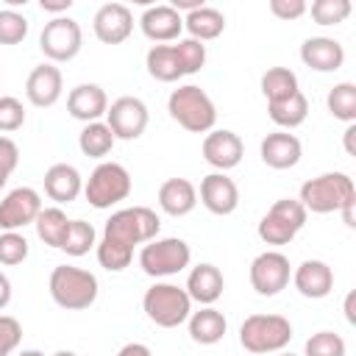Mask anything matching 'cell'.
I'll return each mask as SVG.
<instances>
[{"label":"cell","mask_w":356,"mask_h":356,"mask_svg":"<svg viewBox=\"0 0 356 356\" xmlns=\"http://www.w3.org/2000/svg\"><path fill=\"white\" fill-rule=\"evenodd\" d=\"M28 259V239L19 231H3L0 234V264H22Z\"/></svg>","instance_id":"cell-39"},{"label":"cell","mask_w":356,"mask_h":356,"mask_svg":"<svg viewBox=\"0 0 356 356\" xmlns=\"http://www.w3.org/2000/svg\"><path fill=\"white\" fill-rule=\"evenodd\" d=\"M159 206L170 217H184L197 206V189L186 178H167L159 186Z\"/></svg>","instance_id":"cell-25"},{"label":"cell","mask_w":356,"mask_h":356,"mask_svg":"<svg viewBox=\"0 0 356 356\" xmlns=\"http://www.w3.org/2000/svg\"><path fill=\"white\" fill-rule=\"evenodd\" d=\"M47 289H50V298L67 312L89 309L97 300V278H95V273L72 267V264L53 267Z\"/></svg>","instance_id":"cell-4"},{"label":"cell","mask_w":356,"mask_h":356,"mask_svg":"<svg viewBox=\"0 0 356 356\" xmlns=\"http://www.w3.org/2000/svg\"><path fill=\"white\" fill-rule=\"evenodd\" d=\"M259 153H261V161L267 167H273V170H292L300 161V156H303V145L289 131H273V134H267L261 139Z\"/></svg>","instance_id":"cell-18"},{"label":"cell","mask_w":356,"mask_h":356,"mask_svg":"<svg viewBox=\"0 0 356 356\" xmlns=\"http://www.w3.org/2000/svg\"><path fill=\"white\" fill-rule=\"evenodd\" d=\"M300 61L314 72H334L345 64V47L331 36H312L300 44Z\"/></svg>","instance_id":"cell-20"},{"label":"cell","mask_w":356,"mask_h":356,"mask_svg":"<svg viewBox=\"0 0 356 356\" xmlns=\"http://www.w3.org/2000/svg\"><path fill=\"white\" fill-rule=\"evenodd\" d=\"M11 303V281L6 273H0V309H6Z\"/></svg>","instance_id":"cell-46"},{"label":"cell","mask_w":356,"mask_h":356,"mask_svg":"<svg viewBox=\"0 0 356 356\" xmlns=\"http://www.w3.org/2000/svg\"><path fill=\"white\" fill-rule=\"evenodd\" d=\"M184 289H186L189 300H197L200 306H211L214 300H220V295H222V289H225V278H222L220 267L203 261V264L192 267V273H189Z\"/></svg>","instance_id":"cell-23"},{"label":"cell","mask_w":356,"mask_h":356,"mask_svg":"<svg viewBox=\"0 0 356 356\" xmlns=\"http://www.w3.org/2000/svg\"><path fill=\"white\" fill-rule=\"evenodd\" d=\"M67 111L81 122H97L108 111V97L97 83H78L67 95Z\"/></svg>","instance_id":"cell-22"},{"label":"cell","mask_w":356,"mask_h":356,"mask_svg":"<svg viewBox=\"0 0 356 356\" xmlns=\"http://www.w3.org/2000/svg\"><path fill=\"white\" fill-rule=\"evenodd\" d=\"M278 356H295V353H278Z\"/></svg>","instance_id":"cell-53"},{"label":"cell","mask_w":356,"mask_h":356,"mask_svg":"<svg viewBox=\"0 0 356 356\" xmlns=\"http://www.w3.org/2000/svg\"><path fill=\"white\" fill-rule=\"evenodd\" d=\"M292 339V323L284 314H250L239 325V342L248 353H278Z\"/></svg>","instance_id":"cell-5"},{"label":"cell","mask_w":356,"mask_h":356,"mask_svg":"<svg viewBox=\"0 0 356 356\" xmlns=\"http://www.w3.org/2000/svg\"><path fill=\"white\" fill-rule=\"evenodd\" d=\"M245 156V145L239 139V134L228 131V128H217V131H209L206 139H203V159L217 170V172H225V170H234Z\"/></svg>","instance_id":"cell-14"},{"label":"cell","mask_w":356,"mask_h":356,"mask_svg":"<svg viewBox=\"0 0 356 356\" xmlns=\"http://www.w3.org/2000/svg\"><path fill=\"white\" fill-rule=\"evenodd\" d=\"M147 120H150L147 106L139 97H131V95L117 97L106 111V125L111 128L114 139H125V142L139 139L147 128Z\"/></svg>","instance_id":"cell-12"},{"label":"cell","mask_w":356,"mask_h":356,"mask_svg":"<svg viewBox=\"0 0 356 356\" xmlns=\"http://www.w3.org/2000/svg\"><path fill=\"white\" fill-rule=\"evenodd\" d=\"M33 225H36V236H39L44 245L61 250V242H64V236H67V225H70V220H67V214H64L58 206L42 209Z\"/></svg>","instance_id":"cell-31"},{"label":"cell","mask_w":356,"mask_h":356,"mask_svg":"<svg viewBox=\"0 0 356 356\" xmlns=\"http://www.w3.org/2000/svg\"><path fill=\"white\" fill-rule=\"evenodd\" d=\"M353 136H356V125H348V128H345V153H348V156L356 153V150H353Z\"/></svg>","instance_id":"cell-47"},{"label":"cell","mask_w":356,"mask_h":356,"mask_svg":"<svg viewBox=\"0 0 356 356\" xmlns=\"http://www.w3.org/2000/svg\"><path fill=\"white\" fill-rule=\"evenodd\" d=\"M61 89H64V78H61V70L56 64H39L31 70L28 81H25V97L36 106V108H50L58 103L61 97Z\"/></svg>","instance_id":"cell-16"},{"label":"cell","mask_w":356,"mask_h":356,"mask_svg":"<svg viewBox=\"0 0 356 356\" xmlns=\"http://www.w3.org/2000/svg\"><path fill=\"white\" fill-rule=\"evenodd\" d=\"M145 67H147L150 78H156V81H161V83H172V81H178V78H184L172 44H153V47L147 50V56H145Z\"/></svg>","instance_id":"cell-29"},{"label":"cell","mask_w":356,"mask_h":356,"mask_svg":"<svg viewBox=\"0 0 356 356\" xmlns=\"http://www.w3.org/2000/svg\"><path fill=\"white\" fill-rule=\"evenodd\" d=\"M114 134H111V128L106 125V122H86L83 125V131L78 134V147H81V153L83 156H89V159H103V156H108L111 153V147H114Z\"/></svg>","instance_id":"cell-30"},{"label":"cell","mask_w":356,"mask_h":356,"mask_svg":"<svg viewBox=\"0 0 356 356\" xmlns=\"http://www.w3.org/2000/svg\"><path fill=\"white\" fill-rule=\"evenodd\" d=\"M186 323H189V337L197 345H217L228 331V320L222 317V312H217L211 306H203L200 312H192Z\"/></svg>","instance_id":"cell-26"},{"label":"cell","mask_w":356,"mask_h":356,"mask_svg":"<svg viewBox=\"0 0 356 356\" xmlns=\"http://www.w3.org/2000/svg\"><path fill=\"white\" fill-rule=\"evenodd\" d=\"M200 203L217 217L234 214L239 206V189L234 178H228L225 172H209L200 181Z\"/></svg>","instance_id":"cell-17"},{"label":"cell","mask_w":356,"mask_h":356,"mask_svg":"<svg viewBox=\"0 0 356 356\" xmlns=\"http://www.w3.org/2000/svg\"><path fill=\"white\" fill-rule=\"evenodd\" d=\"M184 28L189 31V39L209 42V39H217L225 31V17H222V11H217L211 6H200L197 11L184 17Z\"/></svg>","instance_id":"cell-28"},{"label":"cell","mask_w":356,"mask_h":356,"mask_svg":"<svg viewBox=\"0 0 356 356\" xmlns=\"http://www.w3.org/2000/svg\"><path fill=\"white\" fill-rule=\"evenodd\" d=\"M295 92H298V75L289 67H270L261 75V95L267 97V103L284 100Z\"/></svg>","instance_id":"cell-33"},{"label":"cell","mask_w":356,"mask_h":356,"mask_svg":"<svg viewBox=\"0 0 356 356\" xmlns=\"http://www.w3.org/2000/svg\"><path fill=\"white\" fill-rule=\"evenodd\" d=\"M50 356H78V353H72V350H56V353H50Z\"/></svg>","instance_id":"cell-51"},{"label":"cell","mask_w":356,"mask_h":356,"mask_svg":"<svg viewBox=\"0 0 356 356\" xmlns=\"http://www.w3.org/2000/svg\"><path fill=\"white\" fill-rule=\"evenodd\" d=\"M345 353H348V345L334 331H317L303 345V356H345Z\"/></svg>","instance_id":"cell-35"},{"label":"cell","mask_w":356,"mask_h":356,"mask_svg":"<svg viewBox=\"0 0 356 356\" xmlns=\"http://www.w3.org/2000/svg\"><path fill=\"white\" fill-rule=\"evenodd\" d=\"M292 284L303 298L320 300V298L331 295V289H334V270L320 259H306L295 267Z\"/></svg>","instance_id":"cell-19"},{"label":"cell","mask_w":356,"mask_h":356,"mask_svg":"<svg viewBox=\"0 0 356 356\" xmlns=\"http://www.w3.org/2000/svg\"><path fill=\"white\" fill-rule=\"evenodd\" d=\"M167 111L181 128L192 134H209L214 131V122H217V108L211 97L195 83L172 89L167 97Z\"/></svg>","instance_id":"cell-3"},{"label":"cell","mask_w":356,"mask_h":356,"mask_svg":"<svg viewBox=\"0 0 356 356\" xmlns=\"http://www.w3.org/2000/svg\"><path fill=\"white\" fill-rule=\"evenodd\" d=\"M17 164H19V147H17V142L8 139V136H0V175L8 178L17 170Z\"/></svg>","instance_id":"cell-43"},{"label":"cell","mask_w":356,"mask_h":356,"mask_svg":"<svg viewBox=\"0 0 356 356\" xmlns=\"http://www.w3.org/2000/svg\"><path fill=\"white\" fill-rule=\"evenodd\" d=\"M353 298H356L353 292L345 298V317H348V323H356V314H353Z\"/></svg>","instance_id":"cell-49"},{"label":"cell","mask_w":356,"mask_h":356,"mask_svg":"<svg viewBox=\"0 0 356 356\" xmlns=\"http://www.w3.org/2000/svg\"><path fill=\"white\" fill-rule=\"evenodd\" d=\"M142 309H145L147 320L156 323L159 328H178L181 323L189 320L192 300H189L186 289L178 284H153L150 289H145Z\"/></svg>","instance_id":"cell-6"},{"label":"cell","mask_w":356,"mask_h":356,"mask_svg":"<svg viewBox=\"0 0 356 356\" xmlns=\"http://www.w3.org/2000/svg\"><path fill=\"white\" fill-rule=\"evenodd\" d=\"M139 28L150 42H172L184 31V17L172 6H150L139 17Z\"/></svg>","instance_id":"cell-21"},{"label":"cell","mask_w":356,"mask_h":356,"mask_svg":"<svg viewBox=\"0 0 356 356\" xmlns=\"http://www.w3.org/2000/svg\"><path fill=\"white\" fill-rule=\"evenodd\" d=\"M42 197L31 186H17L0 200V228L3 231H19L31 222H36L42 211Z\"/></svg>","instance_id":"cell-13"},{"label":"cell","mask_w":356,"mask_h":356,"mask_svg":"<svg viewBox=\"0 0 356 356\" xmlns=\"http://www.w3.org/2000/svg\"><path fill=\"white\" fill-rule=\"evenodd\" d=\"M350 0H314L312 3V19L317 25H339L350 14Z\"/></svg>","instance_id":"cell-37"},{"label":"cell","mask_w":356,"mask_h":356,"mask_svg":"<svg viewBox=\"0 0 356 356\" xmlns=\"http://www.w3.org/2000/svg\"><path fill=\"white\" fill-rule=\"evenodd\" d=\"M6 181H8V178H6V175H0V189L6 186Z\"/></svg>","instance_id":"cell-52"},{"label":"cell","mask_w":356,"mask_h":356,"mask_svg":"<svg viewBox=\"0 0 356 356\" xmlns=\"http://www.w3.org/2000/svg\"><path fill=\"white\" fill-rule=\"evenodd\" d=\"M28 36V19L14 8H0V44H19Z\"/></svg>","instance_id":"cell-38"},{"label":"cell","mask_w":356,"mask_h":356,"mask_svg":"<svg viewBox=\"0 0 356 356\" xmlns=\"http://www.w3.org/2000/svg\"><path fill=\"white\" fill-rule=\"evenodd\" d=\"M325 106L328 111L334 114V120H342L348 125L356 122V83L350 81H339L328 89V97H325Z\"/></svg>","instance_id":"cell-32"},{"label":"cell","mask_w":356,"mask_h":356,"mask_svg":"<svg viewBox=\"0 0 356 356\" xmlns=\"http://www.w3.org/2000/svg\"><path fill=\"white\" fill-rule=\"evenodd\" d=\"M267 114H270V120H273L278 128L292 131V128H298V125H303V122H306L309 100H306V95L298 89L295 95H289V97H284V100L267 103Z\"/></svg>","instance_id":"cell-27"},{"label":"cell","mask_w":356,"mask_h":356,"mask_svg":"<svg viewBox=\"0 0 356 356\" xmlns=\"http://www.w3.org/2000/svg\"><path fill=\"white\" fill-rule=\"evenodd\" d=\"M22 125H25V106L17 97L3 95L0 97V131L11 134V131H19Z\"/></svg>","instance_id":"cell-40"},{"label":"cell","mask_w":356,"mask_h":356,"mask_svg":"<svg viewBox=\"0 0 356 356\" xmlns=\"http://www.w3.org/2000/svg\"><path fill=\"white\" fill-rule=\"evenodd\" d=\"M353 206H356V203H348V206H345V209H342V211H339V214H342V220H345V225H348V228H353V225H356V217H353Z\"/></svg>","instance_id":"cell-48"},{"label":"cell","mask_w":356,"mask_h":356,"mask_svg":"<svg viewBox=\"0 0 356 356\" xmlns=\"http://www.w3.org/2000/svg\"><path fill=\"white\" fill-rule=\"evenodd\" d=\"M81 44H83V33L72 17H53L50 22H44L39 33V47L50 58V64L72 61L81 53Z\"/></svg>","instance_id":"cell-10"},{"label":"cell","mask_w":356,"mask_h":356,"mask_svg":"<svg viewBox=\"0 0 356 356\" xmlns=\"http://www.w3.org/2000/svg\"><path fill=\"white\" fill-rule=\"evenodd\" d=\"M42 11H50V14H61V11H70L72 8V0H39Z\"/></svg>","instance_id":"cell-45"},{"label":"cell","mask_w":356,"mask_h":356,"mask_svg":"<svg viewBox=\"0 0 356 356\" xmlns=\"http://www.w3.org/2000/svg\"><path fill=\"white\" fill-rule=\"evenodd\" d=\"M97 234H95V228H92V222H86V220H70V225H67V236H64V242H61V250L67 253V256H86L97 242Z\"/></svg>","instance_id":"cell-34"},{"label":"cell","mask_w":356,"mask_h":356,"mask_svg":"<svg viewBox=\"0 0 356 356\" xmlns=\"http://www.w3.org/2000/svg\"><path fill=\"white\" fill-rule=\"evenodd\" d=\"M270 11H273V17L289 22V19L303 17V14L309 11V6H306L303 0H270Z\"/></svg>","instance_id":"cell-42"},{"label":"cell","mask_w":356,"mask_h":356,"mask_svg":"<svg viewBox=\"0 0 356 356\" xmlns=\"http://www.w3.org/2000/svg\"><path fill=\"white\" fill-rule=\"evenodd\" d=\"M92 28H95V36L103 44H120L134 31V14L125 3H106L95 11Z\"/></svg>","instance_id":"cell-15"},{"label":"cell","mask_w":356,"mask_h":356,"mask_svg":"<svg viewBox=\"0 0 356 356\" xmlns=\"http://www.w3.org/2000/svg\"><path fill=\"white\" fill-rule=\"evenodd\" d=\"M306 217L309 211L300 206L298 197H281L259 220V228H256L259 239L267 245H289L298 236V231L306 225Z\"/></svg>","instance_id":"cell-8"},{"label":"cell","mask_w":356,"mask_h":356,"mask_svg":"<svg viewBox=\"0 0 356 356\" xmlns=\"http://www.w3.org/2000/svg\"><path fill=\"white\" fill-rule=\"evenodd\" d=\"M117 356H153V353H150V348L142 345V342H128V345H122V348L117 350Z\"/></svg>","instance_id":"cell-44"},{"label":"cell","mask_w":356,"mask_h":356,"mask_svg":"<svg viewBox=\"0 0 356 356\" xmlns=\"http://www.w3.org/2000/svg\"><path fill=\"white\" fill-rule=\"evenodd\" d=\"M289 259L281 250H264L250 261V286L261 298H273L289 284Z\"/></svg>","instance_id":"cell-11"},{"label":"cell","mask_w":356,"mask_h":356,"mask_svg":"<svg viewBox=\"0 0 356 356\" xmlns=\"http://www.w3.org/2000/svg\"><path fill=\"white\" fill-rule=\"evenodd\" d=\"M300 206L312 214H331L342 211L348 203H356V189L353 178L348 172H323L317 178H309L300 186L298 195Z\"/></svg>","instance_id":"cell-2"},{"label":"cell","mask_w":356,"mask_h":356,"mask_svg":"<svg viewBox=\"0 0 356 356\" xmlns=\"http://www.w3.org/2000/svg\"><path fill=\"white\" fill-rule=\"evenodd\" d=\"M83 195L89 206L95 209H111L114 203L125 200L131 195V175L117 161H103L92 170V175L83 184Z\"/></svg>","instance_id":"cell-9"},{"label":"cell","mask_w":356,"mask_h":356,"mask_svg":"<svg viewBox=\"0 0 356 356\" xmlns=\"http://www.w3.org/2000/svg\"><path fill=\"white\" fill-rule=\"evenodd\" d=\"M161 220L153 209L147 206H131L120 209L106 220L103 239L97 242V261L108 273H120L131 264L134 248L145 245L159 236Z\"/></svg>","instance_id":"cell-1"},{"label":"cell","mask_w":356,"mask_h":356,"mask_svg":"<svg viewBox=\"0 0 356 356\" xmlns=\"http://www.w3.org/2000/svg\"><path fill=\"white\" fill-rule=\"evenodd\" d=\"M172 47H175V56H178V64H181L184 75H195L206 64V44L203 42L186 36V39H178Z\"/></svg>","instance_id":"cell-36"},{"label":"cell","mask_w":356,"mask_h":356,"mask_svg":"<svg viewBox=\"0 0 356 356\" xmlns=\"http://www.w3.org/2000/svg\"><path fill=\"white\" fill-rule=\"evenodd\" d=\"M83 192V178L72 164H53L44 172V195L56 203H72Z\"/></svg>","instance_id":"cell-24"},{"label":"cell","mask_w":356,"mask_h":356,"mask_svg":"<svg viewBox=\"0 0 356 356\" xmlns=\"http://www.w3.org/2000/svg\"><path fill=\"white\" fill-rule=\"evenodd\" d=\"M192 261V250L184 239L178 236H164V239H150L139 250V267L150 278H167L178 275L186 270Z\"/></svg>","instance_id":"cell-7"},{"label":"cell","mask_w":356,"mask_h":356,"mask_svg":"<svg viewBox=\"0 0 356 356\" xmlns=\"http://www.w3.org/2000/svg\"><path fill=\"white\" fill-rule=\"evenodd\" d=\"M22 342V325L11 314H0V356H11Z\"/></svg>","instance_id":"cell-41"},{"label":"cell","mask_w":356,"mask_h":356,"mask_svg":"<svg viewBox=\"0 0 356 356\" xmlns=\"http://www.w3.org/2000/svg\"><path fill=\"white\" fill-rule=\"evenodd\" d=\"M17 356H44L42 350H22V353H17Z\"/></svg>","instance_id":"cell-50"}]
</instances>
